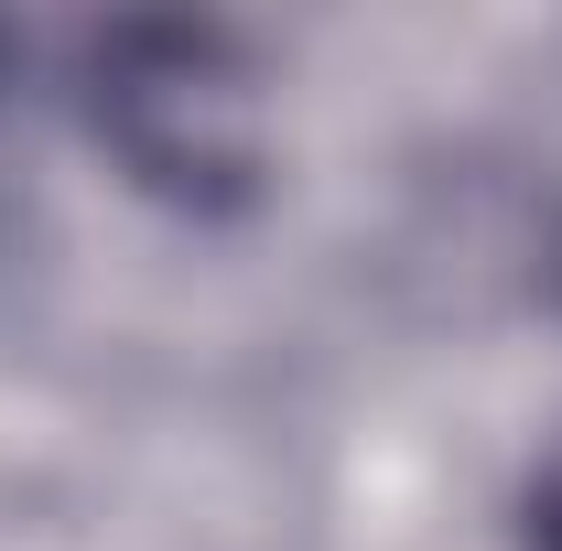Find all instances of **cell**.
<instances>
[{
    "label": "cell",
    "instance_id": "1",
    "mask_svg": "<svg viewBox=\"0 0 562 551\" xmlns=\"http://www.w3.org/2000/svg\"><path fill=\"white\" fill-rule=\"evenodd\" d=\"M519 551H562V443L541 454V476L519 497Z\"/></svg>",
    "mask_w": 562,
    "mask_h": 551
}]
</instances>
